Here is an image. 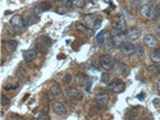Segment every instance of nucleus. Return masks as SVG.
I'll return each instance as SVG.
<instances>
[{
    "label": "nucleus",
    "instance_id": "nucleus-1",
    "mask_svg": "<svg viewBox=\"0 0 160 120\" xmlns=\"http://www.w3.org/2000/svg\"><path fill=\"white\" fill-rule=\"evenodd\" d=\"M51 43H53V41H51L50 37H48V36H41V37H39V38L36 40V46H35V47L37 49L39 52L46 54L48 50H49V47L51 46Z\"/></svg>",
    "mask_w": 160,
    "mask_h": 120
},
{
    "label": "nucleus",
    "instance_id": "nucleus-2",
    "mask_svg": "<svg viewBox=\"0 0 160 120\" xmlns=\"http://www.w3.org/2000/svg\"><path fill=\"white\" fill-rule=\"evenodd\" d=\"M108 90L113 93H122L126 90V84L119 79H113V82L110 81V83L108 84Z\"/></svg>",
    "mask_w": 160,
    "mask_h": 120
},
{
    "label": "nucleus",
    "instance_id": "nucleus-3",
    "mask_svg": "<svg viewBox=\"0 0 160 120\" xmlns=\"http://www.w3.org/2000/svg\"><path fill=\"white\" fill-rule=\"evenodd\" d=\"M126 36H127L126 32H114V31H112V36L110 37H112V41L114 43V46L115 47H121L122 43L126 42Z\"/></svg>",
    "mask_w": 160,
    "mask_h": 120
},
{
    "label": "nucleus",
    "instance_id": "nucleus-4",
    "mask_svg": "<svg viewBox=\"0 0 160 120\" xmlns=\"http://www.w3.org/2000/svg\"><path fill=\"white\" fill-rule=\"evenodd\" d=\"M141 16L145 19H147V20L154 19L156 17V14H155V7L149 5V4L147 5H142L141 7Z\"/></svg>",
    "mask_w": 160,
    "mask_h": 120
},
{
    "label": "nucleus",
    "instance_id": "nucleus-5",
    "mask_svg": "<svg viewBox=\"0 0 160 120\" xmlns=\"http://www.w3.org/2000/svg\"><path fill=\"white\" fill-rule=\"evenodd\" d=\"M100 65L101 68L105 69V70H110L113 67H114V60L110 55L105 54V55H101L100 56Z\"/></svg>",
    "mask_w": 160,
    "mask_h": 120
},
{
    "label": "nucleus",
    "instance_id": "nucleus-6",
    "mask_svg": "<svg viewBox=\"0 0 160 120\" xmlns=\"http://www.w3.org/2000/svg\"><path fill=\"white\" fill-rule=\"evenodd\" d=\"M10 26L13 28H17V29H22V28L27 27L25 18H22V16H19V14H16L12 17V19H10Z\"/></svg>",
    "mask_w": 160,
    "mask_h": 120
},
{
    "label": "nucleus",
    "instance_id": "nucleus-7",
    "mask_svg": "<svg viewBox=\"0 0 160 120\" xmlns=\"http://www.w3.org/2000/svg\"><path fill=\"white\" fill-rule=\"evenodd\" d=\"M53 111H54L57 115H59V116H66L68 114V109L63 102L55 101L54 104H53Z\"/></svg>",
    "mask_w": 160,
    "mask_h": 120
},
{
    "label": "nucleus",
    "instance_id": "nucleus-8",
    "mask_svg": "<svg viewBox=\"0 0 160 120\" xmlns=\"http://www.w3.org/2000/svg\"><path fill=\"white\" fill-rule=\"evenodd\" d=\"M66 97L68 100H82V97H83V93L81 90L78 88H74V87H72V88H69L67 92H66Z\"/></svg>",
    "mask_w": 160,
    "mask_h": 120
},
{
    "label": "nucleus",
    "instance_id": "nucleus-9",
    "mask_svg": "<svg viewBox=\"0 0 160 120\" xmlns=\"http://www.w3.org/2000/svg\"><path fill=\"white\" fill-rule=\"evenodd\" d=\"M83 23L86 24L87 27H90V28L95 29V28H98V27L100 26L101 20H100L99 18L92 17V16H85V17H83Z\"/></svg>",
    "mask_w": 160,
    "mask_h": 120
},
{
    "label": "nucleus",
    "instance_id": "nucleus-10",
    "mask_svg": "<svg viewBox=\"0 0 160 120\" xmlns=\"http://www.w3.org/2000/svg\"><path fill=\"white\" fill-rule=\"evenodd\" d=\"M119 49H121V52L124 54V55H131V54L136 52V45H133V43L130 42V41L123 42Z\"/></svg>",
    "mask_w": 160,
    "mask_h": 120
},
{
    "label": "nucleus",
    "instance_id": "nucleus-11",
    "mask_svg": "<svg viewBox=\"0 0 160 120\" xmlns=\"http://www.w3.org/2000/svg\"><path fill=\"white\" fill-rule=\"evenodd\" d=\"M113 31L114 32H126L127 31V22L123 18L117 19L113 23Z\"/></svg>",
    "mask_w": 160,
    "mask_h": 120
},
{
    "label": "nucleus",
    "instance_id": "nucleus-12",
    "mask_svg": "<svg viewBox=\"0 0 160 120\" xmlns=\"http://www.w3.org/2000/svg\"><path fill=\"white\" fill-rule=\"evenodd\" d=\"M127 37L130 38L131 41H137L138 38L141 37V29L137 27H132L127 31Z\"/></svg>",
    "mask_w": 160,
    "mask_h": 120
},
{
    "label": "nucleus",
    "instance_id": "nucleus-13",
    "mask_svg": "<svg viewBox=\"0 0 160 120\" xmlns=\"http://www.w3.org/2000/svg\"><path fill=\"white\" fill-rule=\"evenodd\" d=\"M37 52H39V51H37L36 47H32V49L25 51V54H23V59H25V61H26V63L34 61V60L36 59V56H37Z\"/></svg>",
    "mask_w": 160,
    "mask_h": 120
},
{
    "label": "nucleus",
    "instance_id": "nucleus-14",
    "mask_svg": "<svg viewBox=\"0 0 160 120\" xmlns=\"http://www.w3.org/2000/svg\"><path fill=\"white\" fill-rule=\"evenodd\" d=\"M144 45L147 46V47L154 49L158 45V38L154 35H145L144 36Z\"/></svg>",
    "mask_w": 160,
    "mask_h": 120
},
{
    "label": "nucleus",
    "instance_id": "nucleus-15",
    "mask_svg": "<svg viewBox=\"0 0 160 120\" xmlns=\"http://www.w3.org/2000/svg\"><path fill=\"white\" fill-rule=\"evenodd\" d=\"M114 68H115V70L118 72L121 75H124V77L130 74V68H128L127 65L124 63H122V61H117L114 64Z\"/></svg>",
    "mask_w": 160,
    "mask_h": 120
},
{
    "label": "nucleus",
    "instance_id": "nucleus-16",
    "mask_svg": "<svg viewBox=\"0 0 160 120\" xmlns=\"http://www.w3.org/2000/svg\"><path fill=\"white\" fill-rule=\"evenodd\" d=\"M17 46H18V42H17L16 40H8V41H4V43H3L4 50L8 51V52H13V51H16Z\"/></svg>",
    "mask_w": 160,
    "mask_h": 120
},
{
    "label": "nucleus",
    "instance_id": "nucleus-17",
    "mask_svg": "<svg viewBox=\"0 0 160 120\" xmlns=\"http://www.w3.org/2000/svg\"><path fill=\"white\" fill-rule=\"evenodd\" d=\"M95 100H96V102H98L99 105H106L109 102V95L105 93V92H100V93L96 95Z\"/></svg>",
    "mask_w": 160,
    "mask_h": 120
},
{
    "label": "nucleus",
    "instance_id": "nucleus-18",
    "mask_svg": "<svg viewBox=\"0 0 160 120\" xmlns=\"http://www.w3.org/2000/svg\"><path fill=\"white\" fill-rule=\"evenodd\" d=\"M25 22H26V26H31V24L37 23V22H39L37 13H28L27 17L25 18Z\"/></svg>",
    "mask_w": 160,
    "mask_h": 120
},
{
    "label": "nucleus",
    "instance_id": "nucleus-19",
    "mask_svg": "<svg viewBox=\"0 0 160 120\" xmlns=\"http://www.w3.org/2000/svg\"><path fill=\"white\" fill-rule=\"evenodd\" d=\"M50 9H51V4H50V3L42 2V3H40V4L35 8V10H36L35 13L40 14V13H42V12H48V10H50Z\"/></svg>",
    "mask_w": 160,
    "mask_h": 120
},
{
    "label": "nucleus",
    "instance_id": "nucleus-20",
    "mask_svg": "<svg viewBox=\"0 0 160 120\" xmlns=\"http://www.w3.org/2000/svg\"><path fill=\"white\" fill-rule=\"evenodd\" d=\"M76 28H77L80 32H82V33L87 35V36H92V35H94V29H92V28H90V27H87L86 24L77 23V24H76Z\"/></svg>",
    "mask_w": 160,
    "mask_h": 120
},
{
    "label": "nucleus",
    "instance_id": "nucleus-21",
    "mask_svg": "<svg viewBox=\"0 0 160 120\" xmlns=\"http://www.w3.org/2000/svg\"><path fill=\"white\" fill-rule=\"evenodd\" d=\"M105 40H106V35H105V32H104V31H101L100 33L96 36V43H98L99 46H104Z\"/></svg>",
    "mask_w": 160,
    "mask_h": 120
},
{
    "label": "nucleus",
    "instance_id": "nucleus-22",
    "mask_svg": "<svg viewBox=\"0 0 160 120\" xmlns=\"http://www.w3.org/2000/svg\"><path fill=\"white\" fill-rule=\"evenodd\" d=\"M49 92H51L54 96H59V95L62 93V87H60V84L54 83V84L50 87V91H49Z\"/></svg>",
    "mask_w": 160,
    "mask_h": 120
},
{
    "label": "nucleus",
    "instance_id": "nucleus-23",
    "mask_svg": "<svg viewBox=\"0 0 160 120\" xmlns=\"http://www.w3.org/2000/svg\"><path fill=\"white\" fill-rule=\"evenodd\" d=\"M114 47H115V46H114V43H113V41H112V37H108V38L105 40V43H104L105 51H112Z\"/></svg>",
    "mask_w": 160,
    "mask_h": 120
},
{
    "label": "nucleus",
    "instance_id": "nucleus-24",
    "mask_svg": "<svg viewBox=\"0 0 160 120\" xmlns=\"http://www.w3.org/2000/svg\"><path fill=\"white\" fill-rule=\"evenodd\" d=\"M76 81L80 84H85V83H86V81H87V75L85 74V73H78L76 75Z\"/></svg>",
    "mask_w": 160,
    "mask_h": 120
},
{
    "label": "nucleus",
    "instance_id": "nucleus-25",
    "mask_svg": "<svg viewBox=\"0 0 160 120\" xmlns=\"http://www.w3.org/2000/svg\"><path fill=\"white\" fill-rule=\"evenodd\" d=\"M100 81H101V83H104V84H109L110 81H112L110 74H109V73H103L101 77H100Z\"/></svg>",
    "mask_w": 160,
    "mask_h": 120
},
{
    "label": "nucleus",
    "instance_id": "nucleus-26",
    "mask_svg": "<svg viewBox=\"0 0 160 120\" xmlns=\"http://www.w3.org/2000/svg\"><path fill=\"white\" fill-rule=\"evenodd\" d=\"M151 60L154 63H159L160 61V47H158L153 54H151Z\"/></svg>",
    "mask_w": 160,
    "mask_h": 120
},
{
    "label": "nucleus",
    "instance_id": "nucleus-27",
    "mask_svg": "<svg viewBox=\"0 0 160 120\" xmlns=\"http://www.w3.org/2000/svg\"><path fill=\"white\" fill-rule=\"evenodd\" d=\"M147 70L150 72V74H153V75L160 74V67H158V65H150V67H147Z\"/></svg>",
    "mask_w": 160,
    "mask_h": 120
},
{
    "label": "nucleus",
    "instance_id": "nucleus-28",
    "mask_svg": "<svg viewBox=\"0 0 160 120\" xmlns=\"http://www.w3.org/2000/svg\"><path fill=\"white\" fill-rule=\"evenodd\" d=\"M73 7L76 8H83L85 7V0H72Z\"/></svg>",
    "mask_w": 160,
    "mask_h": 120
},
{
    "label": "nucleus",
    "instance_id": "nucleus-29",
    "mask_svg": "<svg viewBox=\"0 0 160 120\" xmlns=\"http://www.w3.org/2000/svg\"><path fill=\"white\" fill-rule=\"evenodd\" d=\"M144 46L142 45H136V54L138 56H142L144 55Z\"/></svg>",
    "mask_w": 160,
    "mask_h": 120
},
{
    "label": "nucleus",
    "instance_id": "nucleus-30",
    "mask_svg": "<svg viewBox=\"0 0 160 120\" xmlns=\"http://www.w3.org/2000/svg\"><path fill=\"white\" fill-rule=\"evenodd\" d=\"M72 79H73V78H72V75H71V74H67V75H64L63 82L66 83V84H69V83L72 82Z\"/></svg>",
    "mask_w": 160,
    "mask_h": 120
},
{
    "label": "nucleus",
    "instance_id": "nucleus-31",
    "mask_svg": "<svg viewBox=\"0 0 160 120\" xmlns=\"http://www.w3.org/2000/svg\"><path fill=\"white\" fill-rule=\"evenodd\" d=\"M2 104L3 105H9L10 104V99H9V97H7L5 95H2Z\"/></svg>",
    "mask_w": 160,
    "mask_h": 120
},
{
    "label": "nucleus",
    "instance_id": "nucleus-32",
    "mask_svg": "<svg viewBox=\"0 0 160 120\" xmlns=\"http://www.w3.org/2000/svg\"><path fill=\"white\" fill-rule=\"evenodd\" d=\"M136 2H137L138 4H140L141 7H142V5H147L149 3H150V2H151V0H136Z\"/></svg>",
    "mask_w": 160,
    "mask_h": 120
},
{
    "label": "nucleus",
    "instance_id": "nucleus-33",
    "mask_svg": "<svg viewBox=\"0 0 160 120\" xmlns=\"http://www.w3.org/2000/svg\"><path fill=\"white\" fill-rule=\"evenodd\" d=\"M57 13L58 14H66L67 13V8H58L57 9Z\"/></svg>",
    "mask_w": 160,
    "mask_h": 120
},
{
    "label": "nucleus",
    "instance_id": "nucleus-34",
    "mask_svg": "<svg viewBox=\"0 0 160 120\" xmlns=\"http://www.w3.org/2000/svg\"><path fill=\"white\" fill-rule=\"evenodd\" d=\"M37 119H49V115L46 113H41L37 115Z\"/></svg>",
    "mask_w": 160,
    "mask_h": 120
},
{
    "label": "nucleus",
    "instance_id": "nucleus-35",
    "mask_svg": "<svg viewBox=\"0 0 160 120\" xmlns=\"http://www.w3.org/2000/svg\"><path fill=\"white\" fill-rule=\"evenodd\" d=\"M72 7H73L72 0H66V8H72Z\"/></svg>",
    "mask_w": 160,
    "mask_h": 120
},
{
    "label": "nucleus",
    "instance_id": "nucleus-36",
    "mask_svg": "<svg viewBox=\"0 0 160 120\" xmlns=\"http://www.w3.org/2000/svg\"><path fill=\"white\" fill-rule=\"evenodd\" d=\"M156 36H158L159 38H160V26H159V27L156 28Z\"/></svg>",
    "mask_w": 160,
    "mask_h": 120
},
{
    "label": "nucleus",
    "instance_id": "nucleus-37",
    "mask_svg": "<svg viewBox=\"0 0 160 120\" xmlns=\"http://www.w3.org/2000/svg\"><path fill=\"white\" fill-rule=\"evenodd\" d=\"M155 3H156V5H159V7H160V0H155Z\"/></svg>",
    "mask_w": 160,
    "mask_h": 120
},
{
    "label": "nucleus",
    "instance_id": "nucleus-38",
    "mask_svg": "<svg viewBox=\"0 0 160 120\" xmlns=\"http://www.w3.org/2000/svg\"><path fill=\"white\" fill-rule=\"evenodd\" d=\"M156 18H158V20H159V22H160V14H159V16H158V17H156Z\"/></svg>",
    "mask_w": 160,
    "mask_h": 120
},
{
    "label": "nucleus",
    "instance_id": "nucleus-39",
    "mask_svg": "<svg viewBox=\"0 0 160 120\" xmlns=\"http://www.w3.org/2000/svg\"><path fill=\"white\" fill-rule=\"evenodd\" d=\"M54 2H59V0H54Z\"/></svg>",
    "mask_w": 160,
    "mask_h": 120
},
{
    "label": "nucleus",
    "instance_id": "nucleus-40",
    "mask_svg": "<svg viewBox=\"0 0 160 120\" xmlns=\"http://www.w3.org/2000/svg\"><path fill=\"white\" fill-rule=\"evenodd\" d=\"M159 92H160V90H159Z\"/></svg>",
    "mask_w": 160,
    "mask_h": 120
}]
</instances>
